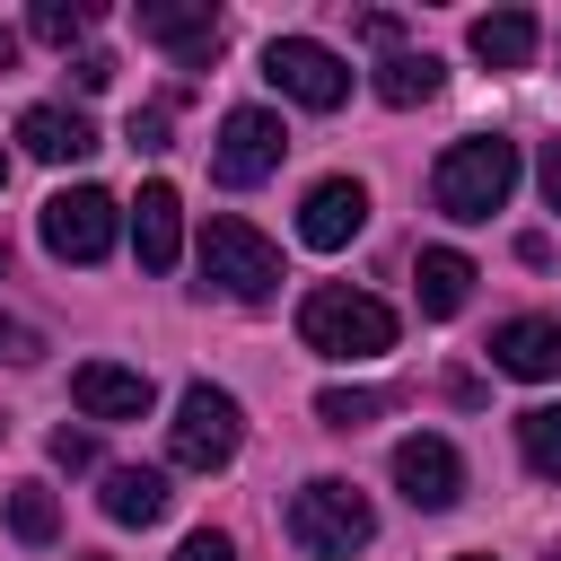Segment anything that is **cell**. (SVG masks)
I'll return each mask as SVG.
<instances>
[{
    "label": "cell",
    "mask_w": 561,
    "mask_h": 561,
    "mask_svg": "<svg viewBox=\"0 0 561 561\" xmlns=\"http://www.w3.org/2000/svg\"><path fill=\"white\" fill-rule=\"evenodd\" d=\"M517 193V140H500V131H473V140H456L438 167H430V202L447 210V219H491L500 202Z\"/></svg>",
    "instance_id": "1"
},
{
    "label": "cell",
    "mask_w": 561,
    "mask_h": 561,
    "mask_svg": "<svg viewBox=\"0 0 561 561\" xmlns=\"http://www.w3.org/2000/svg\"><path fill=\"white\" fill-rule=\"evenodd\" d=\"M298 342L324 351V359H377V351H394V307L368 298V289H333L324 280L298 307Z\"/></svg>",
    "instance_id": "2"
},
{
    "label": "cell",
    "mask_w": 561,
    "mask_h": 561,
    "mask_svg": "<svg viewBox=\"0 0 561 561\" xmlns=\"http://www.w3.org/2000/svg\"><path fill=\"white\" fill-rule=\"evenodd\" d=\"M368 535H377L368 491H351V482H333V473H316V482H298V491H289V543H298V552L342 561V552H359Z\"/></svg>",
    "instance_id": "3"
},
{
    "label": "cell",
    "mask_w": 561,
    "mask_h": 561,
    "mask_svg": "<svg viewBox=\"0 0 561 561\" xmlns=\"http://www.w3.org/2000/svg\"><path fill=\"white\" fill-rule=\"evenodd\" d=\"M202 280H210L219 298H245V307H254V298L280 289V245H272L263 228H245V219L219 210V219L202 228Z\"/></svg>",
    "instance_id": "4"
},
{
    "label": "cell",
    "mask_w": 561,
    "mask_h": 561,
    "mask_svg": "<svg viewBox=\"0 0 561 561\" xmlns=\"http://www.w3.org/2000/svg\"><path fill=\"white\" fill-rule=\"evenodd\" d=\"M237 438H245V421H237V394H219V386H184V394H175L167 456H175L184 473H219V465L237 456Z\"/></svg>",
    "instance_id": "5"
},
{
    "label": "cell",
    "mask_w": 561,
    "mask_h": 561,
    "mask_svg": "<svg viewBox=\"0 0 561 561\" xmlns=\"http://www.w3.org/2000/svg\"><path fill=\"white\" fill-rule=\"evenodd\" d=\"M263 79H272L280 96H298L307 114H333V105L351 96L342 53H333V44H316V35H272V44H263Z\"/></svg>",
    "instance_id": "6"
},
{
    "label": "cell",
    "mask_w": 561,
    "mask_h": 561,
    "mask_svg": "<svg viewBox=\"0 0 561 561\" xmlns=\"http://www.w3.org/2000/svg\"><path fill=\"white\" fill-rule=\"evenodd\" d=\"M280 149H289V131H280V114H263V105H237V114L219 123V149H210V175H219L228 193H245V184H263V175H280Z\"/></svg>",
    "instance_id": "7"
},
{
    "label": "cell",
    "mask_w": 561,
    "mask_h": 561,
    "mask_svg": "<svg viewBox=\"0 0 561 561\" xmlns=\"http://www.w3.org/2000/svg\"><path fill=\"white\" fill-rule=\"evenodd\" d=\"M114 193H96V184H70V193H53L44 202V245L61 254V263H105L114 254Z\"/></svg>",
    "instance_id": "8"
},
{
    "label": "cell",
    "mask_w": 561,
    "mask_h": 561,
    "mask_svg": "<svg viewBox=\"0 0 561 561\" xmlns=\"http://www.w3.org/2000/svg\"><path fill=\"white\" fill-rule=\"evenodd\" d=\"M394 482H403V500H412V508H430V517H438V508H456V500H465V456H456L447 438L412 430V438L394 447Z\"/></svg>",
    "instance_id": "9"
},
{
    "label": "cell",
    "mask_w": 561,
    "mask_h": 561,
    "mask_svg": "<svg viewBox=\"0 0 561 561\" xmlns=\"http://www.w3.org/2000/svg\"><path fill=\"white\" fill-rule=\"evenodd\" d=\"M359 228H368V184H359V175H324V184L298 202V237H307L316 254H342Z\"/></svg>",
    "instance_id": "10"
},
{
    "label": "cell",
    "mask_w": 561,
    "mask_h": 561,
    "mask_svg": "<svg viewBox=\"0 0 561 561\" xmlns=\"http://www.w3.org/2000/svg\"><path fill=\"white\" fill-rule=\"evenodd\" d=\"M149 368H123V359H88V368H70V403L88 412V421H140L149 412Z\"/></svg>",
    "instance_id": "11"
},
{
    "label": "cell",
    "mask_w": 561,
    "mask_h": 561,
    "mask_svg": "<svg viewBox=\"0 0 561 561\" xmlns=\"http://www.w3.org/2000/svg\"><path fill=\"white\" fill-rule=\"evenodd\" d=\"M131 18H140V35L167 44L175 61H210V53H219V9H210V0H140Z\"/></svg>",
    "instance_id": "12"
},
{
    "label": "cell",
    "mask_w": 561,
    "mask_h": 561,
    "mask_svg": "<svg viewBox=\"0 0 561 561\" xmlns=\"http://www.w3.org/2000/svg\"><path fill=\"white\" fill-rule=\"evenodd\" d=\"M491 368H508L526 386H552L561 377V316H508L491 333Z\"/></svg>",
    "instance_id": "13"
},
{
    "label": "cell",
    "mask_w": 561,
    "mask_h": 561,
    "mask_svg": "<svg viewBox=\"0 0 561 561\" xmlns=\"http://www.w3.org/2000/svg\"><path fill=\"white\" fill-rule=\"evenodd\" d=\"M131 245H140V272H175V254H184V202H175V184H140Z\"/></svg>",
    "instance_id": "14"
},
{
    "label": "cell",
    "mask_w": 561,
    "mask_h": 561,
    "mask_svg": "<svg viewBox=\"0 0 561 561\" xmlns=\"http://www.w3.org/2000/svg\"><path fill=\"white\" fill-rule=\"evenodd\" d=\"M18 140H26V158L70 167V158H88V149H96V123H88L79 105H26V114H18Z\"/></svg>",
    "instance_id": "15"
},
{
    "label": "cell",
    "mask_w": 561,
    "mask_h": 561,
    "mask_svg": "<svg viewBox=\"0 0 561 561\" xmlns=\"http://www.w3.org/2000/svg\"><path fill=\"white\" fill-rule=\"evenodd\" d=\"M105 517L114 526H158L167 517V473H149V465H105Z\"/></svg>",
    "instance_id": "16"
},
{
    "label": "cell",
    "mask_w": 561,
    "mask_h": 561,
    "mask_svg": "<svg viewBox=\"0 0 561 561\" xmlns=\"http://www.w3.org/2000/svg\"><path fill=\"white\" fill-rule=\"evenodd\" d=\"M412 280H421V316H456V307L473 298V263H465L456 245H421Z\"/></svg>",
    "instance_id": "17"
},
{
    "label": "cell",
    "mask_w": 561,
    "mask_h": 561,
    "mask_svg": "<svg viewBox=\"0 0 561 561\" xmlns=\"http://www.w3.org/2000/svg\"><path fill=\"white\" fill-rule=\"evenodd\" d=\"M473 61H491V70H526V61H535V18H526V9H491V18H473Z\"/></svg>",
    "instance_id": "18"
},
{
    "label": "cell",
    "mask_w": 561,
    "mask_h": 561,
    "mask_svg": "<svg viewBox=\"0 0 561 561\" xmlns=\"http://www.w3.org/2000/svg\"><path fill=\"white\" fill-rule=\"evenodd\" d=\"M438 79H447L438 53H386L377 61V96L386 105H421V96H438Z\"/></svg>",
    "instance_id": "19"
},
{
    "label": "cell",
    "mask_w": 561,
    "mask_h": 561,
    "mask_svg": "<svg viewBox=\"0 0 561 561\" xmlns=\"http://www.w3.org/2000/svg\"><path fill=\"white\" fill-rule=\"evenodd\" d=\"M517 447H526V465L543 482H561V403H526L517 412Z\"/></svg>",
    "instance_id": "20"
},
{
    "label": "cell",
    "mask_w": 561,
    "mask_h": 561,
    "mask_svg": "<svg viewBox=\"0 0 561 561\" xmlns=\"http://www.w3.org/2000/svg\"><path fill=\"white\" fill-rule=\"evenodd\" d=\"M9 535H18V543H35V552L61 535V508H53V491H44V482H18V491H9Z\"/></svg>",
    "instance_id": "21"
},
{
    "label": "cell",
    "mask_w": 561,
    "mask_h": 561,
    "mask_svg": "<svg viewBox=\"0 0 561 561\" xmlns=\"http://www.w3.org/2000/svg\"><path fill=\"white\" fill-rule=\"evenodd\" d=\"M26 26H35V44H61V53H70V44L96 26V9H88V0H35Z\"/></svg>",
    "instance_id": "22"
},
{
    "label": "cell",
    "mask_w": 561,
    "mask_h": 561,
    "mask_svg": "<svg viewBox=\"0 0 561 561\" xmlns=\"http://www.w3.org/2000/svg\"><path fill=\"white\" fill-rule=\"evenodd\" d=\"M377 412H386L377 386H324V394H316V421H324V430H368Z\"/></svg>",
    "instance_id": "23"
},
{
    "label": "cell",
    "mask_w": 561,
    "mask_h": 561,
    "mask_svg": "<svg viewBox=\"0 0 561 561\" xmlns=\"http://www.w3.org/2000/svg\"><path fill=\"white\" fill-rule=\"evenodd\" d=\"M167 123H175V105H140L131 114V149H167Z\"/></svg>",
    "instance_id": "24"
},
{
    "label": "cell",
    "mask_w": 561,
    "mask_h": 561,
    "mask_svg": "<svg viewBox=\"0 0 561 561\" xmlns=\"http://www.w3.org/2000/svg\"><path fill=\"white\" fill-rule=\"evenodd\" d=\"M175 561H237V543H228L219 526H202V535H184V543H175Z\"/></svg>",
    "instance_id": "25"
},
{
    "label": "cell",
    "mask_w": 561,
    "mask_h": 561,
    "mask_svg": "<svg viewBox=\"0 0 561 561\" xmlns=\"http://www.w3.org/2000/svg\"><path fill=\"white\" fill-rule=\"evenodd\" d=\"M53 465H70V473L96 465V438H88V430H53Z\"/></svg>",
    "instance_id": "26"
},
{
    "label": "cell",
    "mask_w": 561,
    "mask_h": 561,
    "mask_svg": "<svg viewBox=\"0 0 561 561\" xmlns=\"http://www.w3.org/2000/svg\"><path fill=\"white\" fill-rule=\"evenodd\" d=\"M70 79H79V96H96V88L114 79V53H79V61H70Z\"/></svg>",
    "instance_id": "27"
},
{
    "label": "cell",
    "mask_w": 561,
    "mask_h": 561,
    "mask_svg": "<svg viewBox=\"0 0 561 561\" xmlns=\"http://www.w3.org/2000/svg\"><path fill=\"white\" fill-rule=\"evenodd\" d=\"M35 351H44V342H35L26 324H9V316H0V359H35Z\"/></svg>",
    "instance_id": "28"
},
{
    "label": "cell",
    "mask_w": 561,
    "mask_h": 561,
    "mask_svg": "<svg viewBox=\"0 0 561 561\" xmlns=\"http://www.w3.org/2000/svg\"><path fill=\"white\" fill-rule=\"evenodd\" d=\"M543 202H552V210H561V140H552V149H543Z\"/></svg>",
    "instance_id": "29"
},
{
    "label": "cell",
    "mask_w": 561,
    "mask_h": 561,
    "mask_svg": "<svg viewBox=\"0 0 561 561\" xmlns=\"http://www.w3.org/2000/svg\"><path fill=\"white\" fill-rule=\"evenodd\" d=\"M9 61H18V35H9V26H0V70H9Z\"/></svg>",
    "instance_id": "30"
},
{
    "label": "cell",
    "mask_w": 561,
    "mask_h": 561,
    "mask_svg": "<svg viewBox=\"0 0 561 561\" xmlns=\"http://www.w3.org/2000/svg\"><path fill=\"white\" fill-rule=\"evenodd\" d=\"M0 184H9V149H0Z\"/></svg>",
    "instance_id": "31"
},
{
    "label": "cell",
    "mask_w": 561,
    "mask_h": 561,
    "mask_svg": "<svg viewBox=\"0 0 561 561\" xmlns=\"http://www.w3.org/2000/svg\"><path fill=\"white\" fill-rule=\"evenodd\" d=\"M543 561H561V543H552V552H543Z\"/></svg>",
    "instance_id": "32"
},
{
    "label": "cell",
    "mask_w": 561,
    "mask_h": 561,
    "mask_svg": "<svg viewBox=\"0 0 561 561\" xmlns=\"http://www.w3.org/2000/svg\"><path fill=\"white\" fill-rule=\"evenodd\" d=\"M0 272H9V245H0Z\"/></svg>",
    "instance_id": "33"
},
{
    "label": "cell",
    "mask_w": 561,
    "mask_h": 561,
    "mask_svg": "<svg viewBox=\"0 0 561 561\" xmlns=\"http://www.w3.org/2000/svg\"><path fill=\"white\" fill-rule=\"evenodd\" d=\"M465 561H482V552H465Z\"/></svg>",
    "instance_id": "34"
},
{
    "label": "cell",
    "mask_w": 561,
    "mask_h": 561,
    "mask_svg": "<svg viewBox=\"0 0 561 561\" xmlns=\"http://www.w3.org/2000/svg\"><path fill=\"white\" fill-rule=\"evenodd\" d=\"M79 561H96V552H79Z\"/></svg>",
    "instance_id": "35"
}]
</instances>
